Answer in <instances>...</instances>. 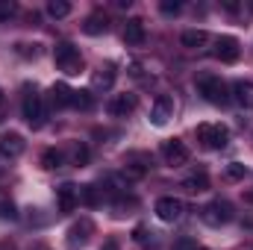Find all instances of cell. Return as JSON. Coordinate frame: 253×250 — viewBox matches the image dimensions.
Masks as SVG:
<instances>
[{"label": "cell", "mask_w": 253, "mask_h": 250, "mask_svg": "<svg viewBox=\"0 0 253 250\" xmlns=\"http://www.w3.org/2000/svg\"><path fill=\"white\" fill-rule=\"evenodd\" d=\"M197 91L212 106H227L230 103V88H227V83L221 77H200L197 80Z\"/></svg>", "instance_id": "1"}, {"label": "cell", "mask_w": 253, "mask_h": 250, "mask_svg": "<svg viewBox=\"0 0 253 250\" xmlns=\"http://www.w3.org/2000/svg\"><path fill=\"white\" fill-rule=\"evenodd\" d=\"M27 94H24V100H21V115H24V121L30 126H39L44 124V100H42V94L36 91V88H24Z\"/></svg>", "instance_id": "2"}, {"label": "cell", "mask_w": 253, "mask_h": 250, "mask_svg": "<svg viewBox=\"0 0 253 250\" xmlns=\"http://www.w3.org/2000/svg\"><path fill=\"white\" fill-rule=\"evenodd\" d=\"M200 218H203V224H209V227H224V224H230V221L236 218V209H233L230 200H212V203L203 206Z\"/></svg>", "instance_id": "3"}, {"label": "cell", "mask_w": 253, "mask_h": 250, "mask_svg": "<svg viewBox=\"0 0 253 250\" xmlns=\"http://www.w3.org/2000/svg\"><path fill=\"white\" fill-rule=\"evenodd\" d=\"M53 59L59 65V71H65L68 77H74V74L83 71V56H80V50H77L71 42H59V44L53 47Z\"/></svg>", "instance_id": "4"}, {"label": "cell", "mask_w": 253, "mask_h": 250, "mask_svg": "<svg viewBox=\"0 0 253 250\" xmlns=\"http://www.w3.org/2000/svg\"><path fill=\"white\" fill-rule=\"evenodd\" d=\"M197 141L209 150H221L230 141V129L224 124H200L197 126Z\"/></svg>", "instance_id": "5"}, {"label": "cell", "mask_w": 253, "mask_h": 250, "mask_svg": "<svg viewBox=\"0 0 253 250\" xmlns=\"http://www.w3.org/2000/svg\"><path fill=\"white\" fill-rule=\"evenodd\" d=\"M162 159H165V165H171V168H183L191 159L189 144L180 141V138H168V141L162 144Z\"/></svg>", "instance_id": "6"}, {"label": "cell", "mask_w": 253, "mask_h": 250, "mask_svg": "<svg viewBox=\"0 0 253 250\" xmlns=\"http://www.w3.org/2000/svg\"><path fill=\"white\" fill-rule=\"evenodd\" d=\"M183 212H186V203H183L180 197H159V200H156V215H159V221L174 224V221L183 218Z\"/></svg>", "instance_id": "7"}, {"label": "cell", "mask_w": 253, "mask_h": 250, "mask_svg": "<svg viewBox=\"0 0 253 250\" xmlns=\"http://www.w3.org/2000/svg\"><path fill=\"white\" fill-rule=\"evenodd\" d=\"M171 118H174V100L168 94H159L153 100V106H150V121L156 126H165Z\"/></svg>", "instance_id": "8"}, {"label": "cell", "mask_w": 253, "mask_h": 250, "mask_svg": "<svg viewBox=\"0 0 253 250\" xmlns=\"http://www.w3.org/2000/svg\"><path fill=\"white\" fill-rule=\"evenodd\" d=\"M215 56H218L221 62H239V56H242V44H239V39H233V36H221V39L215 42Z\"/></svg>", "instance_id": "9"}, {"label": "cell", "mask_w": 253, "mask_h": 250, "mask_svg": "<svg viewBox=\"0 0 253 250\" xmlns=\"http://www.w3.org/2000/svg\"><path fill=\"white\" fill-rule=\"evenodd\" d=\"M77 203H80V188L74 186V183H62V186H56V206H59V212H74L77 209Z\"/></svg>", "instance_id": "10"}, {"label": "cell", "mask_w": 253, "mask_h": 250, "mask_svg": "<svg viewBox=\"0 0 253 250\" xmlns=\"http://www.w3.org/2000/svg\"><path fill=\"white\" fill-rule=\"evenodd\" d=\"M24 147H27L24 135H18V132H3L0 135V156L3 159H18L24 153Z\"/></svg>", "instance_id": "11"}, {"label": "cell", "mask_w": 253, "mask_h": 250, "mask_svg": "<svg viewBox=\"0 0 253 250\" xmlns=\"http://www.w3.org/2000/svg\"><path fill=\"white\" fill-rule=\"evenodd\" d=\"M147 39V30H144V21L141 18H129L124 24V42L129 47H141Z\"/></svg>", "instance_id": "12"}, {"label": "cell", "mask_w": 253, "mask_h": 250, "mask_svg": "<svg viewBox=\"0 0 253 250\" xmlns=\"http://www.w3.org/2000/svg\"><path fill=\"white\" fill-rule=\"evenodd\" d=\"M91 233H94V224H91L88 218H83L80 224H74V227L68 230V245H71V248H83V245L91 239Z\"/></svg>", "instance_id": "13"}, {"label": "cell", "mask_w": 253, "mask_h": 250, "mask_svg": "<svg viewBox=\"0 0 253 250\" xmlns=\"http://www.w3.org/2000/svg\"><path fill=\"white\" fill-rule=\"evenodd\" d=\"M106 109H109L112 118H126V115H132V109H135V94H115Z\"/></svg>", "instance_id": "14"}, {"label": "cell", "mask_w": 253, "mask_h": 250, "mask_svg": "<svg viewBox=\"0 0 253 250\" xmlns=\"http://www.w3.org/2000/svg\"><path fill=\"white\" fill-rule=\"evenodd\" d=\"M71 94H74V88H68L65 83H56V85H50V91H47V103H50L53 109H65V106H71Z\"/></svg>", "instance_id": "15"}, {"label": "cell", "mask_w": 253, "mask_h": 250, "mask_svg": "<svg viewBox=\"0 0 253 250\" xmlns=\"http://www.w3.org/2000/svg\"><path fill=\"white\" fill-rule=\"evenodd\" d=\"M180 44L189 47V50H200V47L209 44V33H206V30H186V33L180 36Z\"/></svg>", "instance_id": "16"}, {"label": "cell", "mask_w": 253, "mask_h": 250, "mask_svg": "<svg viewBox=\"0 0 253 250\" xmlns=\"http://www.w3.org/2000/svg\"><path fill=\"white\" fill-rule=\"evenodd\" d=\"M233 94H236V103H239L242 109H253V83L239 80V83L233 85Z\"/></svg>", "instance_id": "17"}, {"label": "cell", "mask_w": 253, "mask_h": 250, "mask_svg": "<svg viewBox=\"0 0 253 250\" xmlns=\"http://www.w3.org/2000/svg\"><path fill=\"white\" fill-rule=\"evenodd\" d=\"M91 85L97 88V91H109L112 85H115V68L112 65H106V68H100L94 77H91Z\"/></svg>", "instance_id": "18"}, {"label": "cell", "mask_w": 253, "mask_h": 250, "mask_svg": "<svg viewBox=\"0 0 253 250\" xmlns=\"http://www.w3.org/2000/svg\"><path fill=\"white\" fill-rule=\"evenodd\" d=\"M106 30H109L106 15H88L85 24H83V33H85V36H100V33H106Z\"/></svg>", "instance_id": "19"}, {"label": "cell", "mask_w": 253, "mask_h": 250, "mask_svg": "<svg viewBox=\"0 0 253 250\" xmlns=\"http://www.w3.org/2000/svg\"><path fill=\"white\" fill-rule=\"evenodd\" d=\"M62 165H65V153L62 150L47 147V150L42 153V168H44V171H56V168H62Z\"/></svg>", "instance_id": "20"}, {"label": "cell", "mask_w": 253, "mask_h": 250, "mask_svg": "<svg viewBox=\"0 0 253 250\" xmlns=\"http://www.w3.org/2000/svg\"><path fill=\"white\" fill-rule=\"evenodd\" d=\"M183 188H189L191 194H200V191H206V188H209V177H206L203 171H197V174H191L189 180L183 183Z\"/></svg>", "instance_id": "21"}, {"label": "cell", "mask_w": 253, "mask_h": 250, "mask_svg": "<svg viewBox=\"0 0 253 250\" xmlns=\"http://www.w3.org/2000/svg\"><path fill=\"white\" fill-rule=\"evenodd\" d=\"M71 106H74V109H83V112H88V109L94 106V97H91V91H74V94H71Z\"/></svg>", "instance_id": "22"}, {"label": "cell", "mask_w": 253, "mask_h": 250, "mask_svg": "<svg viewBox=\"0 0 253 250\" xmlns=\"http://www.w3.org/2000/svg\"><path fill=\"white\" fill-rule=\"evenodd\" d=\"M71 165H77V168L88 165V147L85 144H71Z\"/></svg>", "instance_id": "23"}, {"label": "cell", "mask_w": 253, "mask_h": 250, "mask_svg": "<svg viewBox=\"0 0 253 250\" xmlns=\"http://www.w3.org/2000/svg\"><path fill=\"white\" fill-rule=\"evenodd\" d=\"M47 15H50V18H68V15H71V3H65V0H50V3H47Z\"/></svg>", "instance_id": "24"}, {"label": "cell", "mask_w": 253, "mask_h": 250, "mask_svg": "<svg viewBox=\"0 0 253 250\" xmlns=\"http://www.w3.org/2000/svg\"><path fill=\"white\" fill-rule=\"evenodd\" d=\"M80 203H85V206H97V203H100L97 188H94V186H83V188H80Z\"/></svg>", "instance_id": "25"}, {"label": "cell", "mask_w": 253, "mask_h": 250, "mask_svg": "<svg viewBox=\"0 0 253 250\" xmlns=\"http://www.w3.org/2000/svg\"><path fill=\"white\" fill-rule=\"evenodd\" d=\"M15 15H18V3L15 0H0V24H6Z\"/></svg>", "instance_id": "26"}, {"label": "cell", "mask_w": 253, "mask_h": 250, "mask_svg": "<svg viewBox=\"0 0 253 250\" xmlns=\"http://www.w3.org/2000/svg\"><path fill=\"white\" fill-rule=\"evenodd\" d=\"M245 174H248V168H245L242 162H230V165H227V171H224V177H227V180H245Z\"/></svg>", "instance_id": "27"}, {"label": "cell", "mask_w": 253, "mask_h": 250, "mask_svg": "<svg viewBox=\"0 0 253 250\" xmlns=\"http://www.w3.org/2000/svg\"><path fill=\"white\" fill-rule=\"evenodd\" d=\"M144 174H147V168H144V165H135V162H126V165H124V177H126V180H141Z\"/></svg>", "instance_id": "28"}, {"label": "cell", "mask_w": 253, "mask_h": 250, "mask_svg": "<svg viewBox=\"0 0 253 250\" xmlns=\"http://www.w3.org/2000/svg\"><path fill=\"white\" fill-rule=\"evenodd\" d=\"M159 9H162L165 15H177V12L183 9V3H177V0H165V3H159Z\"/></svg>", "instance_id": "29"}, {"label": "cell", "mask_w": 253, "mask_h": 250, "mask_svg": "<svg viewBox=\"0 0 253 250\" xmlns=\"http://www.w3.org/2000/svg\"><path fill=\"white\" fill-rule=\"evenodd\" d=\"M0 218H18V212H15V203H0Z\"/></svg>", "instance_id": "30"}, {"label": "cell", "mask_w": 253, "mask_h": 250, "mask_svg": "<svg viewBox=\"0 0 253 250\" xmlns=\"http://www.w3.org/2000/svg\"><path fill=\"white\" fill-rule=\"evenodd\" d=\"M135 242H138V245L147 242V230H144V227H135Z\"/></svg>", "instance_id": "31"}, {"label": "cell", "mask_w": 253, "mask_h": 250, "mask_svg": "<svg viewBox=\"0 0 253 250\" xmlns=\"http://www.w3.org/2000/svg\"><path fill=\"white\" fill-rule=\"evenodd\" d=\"M129 74H132V77H141V65L132 62V65H129Z\"/></svg>", "instance_id": "32"}, {"label": "cell", "mask_w": 253, "mask_h": 250, "mask_svg": "<svg viewBox=\"0 0 253 250\" xmlns=\"http://www.w3.org/2000/svg\"><path fill=\"white\" fill-rule=\"evenodd\" d=\"M103 250H118V242H106V245H103Z\"/></svg>", "instance_id": "33"}, {"label": "cell", "mask_w": 253, "mask_h": 250, "mask_svg": "<svg viewBox=\"0 0 253 250\" xmlns=\"http://www.w3.org/2000/svg\"><path fill=\"white\" fill-rule=\"evenodd\" d=\"M0 103H3V91H0Z\"/></svg>", "instance_id": "34"}, {"label": "cell", "mask_w": 253, "mask_h": 250, "mask_svg": "<svg viewBox=\"0 0 253 250\" xmlns=\"http://www.w3.org/2000/svg\"><path fill=\"white\" fill-rule=\"evenodd\" d=\"M251 9H253V3H251Z\"/></svg>", "instance_id": "35"}, {"label": "cell", "mask_w": 253, "mask_h": 250, "mask_svg": "<svg viewBox=\"0 0 253 250\" xmlns=\"http://www.w3.org/2000/svg\"><path fill=\"white\" fill-rule=\"evenodd\" d=\"M200 250H206V248H200Z\"/></svg>", "instance_id": "36"}, {"label": "cell", "mask_w": 253, "mask_h": 250, "mask_svg": "<svg viewBox=\"0 0 253 250\" xmlns=\"http://www.w3.org/2000/svg\"><path fill=\"white\" fill-rule=\"evenodd\" d=\"M0 250H3V248H0Z\"/></svg>", "instance_id": "37"}]
</instances>
